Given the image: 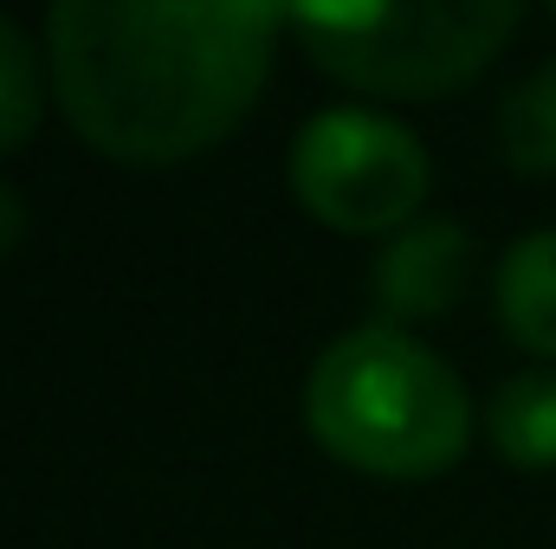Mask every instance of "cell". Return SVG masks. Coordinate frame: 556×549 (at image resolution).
<instances>
[{"label": "cell", "instance_id": "obj_1", "mask_svg": "<svg viewBox=\"0 0 556 549\" xmlns=\"http://www.w3.org/2000/svg\"><path fill=\"white\" fill-rule=\"evenodd\" d=\"M278 26V7L247 0H59L52 98L111 162H188L260 104Z\"/></svg>", "mask_w": 556, "mask_h": 549}, {"label": "cell", "instance_id": "obj_2", "mask_svg": "<svg viewBox=\"0 0 556 549\" xmlns=\"http://www.w3.org/2000/svg\"><path fill=\"white\" fill-rule=\"evenodd\" d=\"M304 420L337 465L369 478H440L472 446L459 369L395 323H356L311 362Z\"/></svg>", "mask_w": 556, "mask_h": 549}, {"label": "cell", "instance_id": "obj_3", "mask_svg": "<svg viewBox=\"0 0 556 549\" xmlns=\"http://www.w3.org/2000/svg\"><path fill=\"white\" fill-rule=\"evenodd\" d=\"M511 0H420V7H298L285 26L304 39L311 65L376 91V98H433L472 85L505 39L518 33Z\"/></svg>", "mask_w": 556, "mask_h": 549}, {"label": "cell", "instance_id": "obj_4", "mask_svg": "<svg viewBox=\"0 0 556 549\" xmlns=\"http://www.w3.org/2000/svg\"><path fill=\"white\" fill-rule=\"evenodd\" d=\"M433 188L427 142L363 104L317 111L291 137V194L311 220L337 233H402L415 227Z\"/></svg>", "mask_w": 556, "mask_h": 549}, {"label": "cell", "instance_id": "obj_5", "mask_svg": "<svg viewBox=\"0 0 556 549\" xmlns=\"http://www.w3.org/2000/svg\"><path fill=\"white\" fill-rule=\"evenodd\" d=\"M466 266H472V240L453 220H415L382 246L369 284H376L382 317L402 330L420 317H446L466 291Z\"/></svg>", "mask_w": 556, "mask_h": 549}, {"label": "cell", "instance_id": "obj_6", "mask_svg": "<svg viewBox=\"0 0 556 549\" xmlns=\"http://www.w3.org/2000/svg\"><path fill=\"white\" fill-rule=\"evenodd\" d=\"M492 304L518 349L556 362V227H538L505 246L492 272Z\"/></svg>", "mask_w": 556, "mask_h": 549}, {"label": "cell", "instance_id": "obj_7", "mask_svg": "<svg viewBox=\"0 0 556 549\" xmlns=\"http://www.w3.org/2000/svg\"><path fill=\"white\" fill-rule=\"evenodd\" d=\"M492 446L525 465V472H551L556 465V369H518L511 382H498L492 408H485Z\"/></svg>", "mask_w": 556, "mask_h": 549}, {"label": "cell", "instance_id": "obj_8", "mask_svg": "<svg viewBox=\"0 0 556 549\" xmlns=\"http://www.w3.org/2000/svg\"><path fill=\"white\" fill-rule=\"evenodd\" d=\"M498 149L518 175H556V59L518 78L498 104Z\"/></svg>", "mask_w": 556, "mask_h": 549}, {"label": "cell", "instance_id": "obj_9", "mask_svg": "<svg viewBox=\"0 0 556 549\" xmlns=\"http://www.w3.org/2000/svg\"><path fill=\"white\" fill-rule=\"evenodd\" d=\"M46 98H52V59L13 13H0V155L39 130Z\"/></svg>", "mask_w": 556, "mask_h": 549}, {"label": "cell", "instance_id": "obj_10", "mask_svg": "<svg viewBox=\"0 0 556 549\" xmlns=\"http://www.w3.org/2000/svg\"><path fill=\"white\" fill-rule=\"evenodd\" d=\"M20 240H26V201H20V194L0 181V259H7Z\"/></svg>", "mask_w": 556, "mask_h": 549}]
</instances>
